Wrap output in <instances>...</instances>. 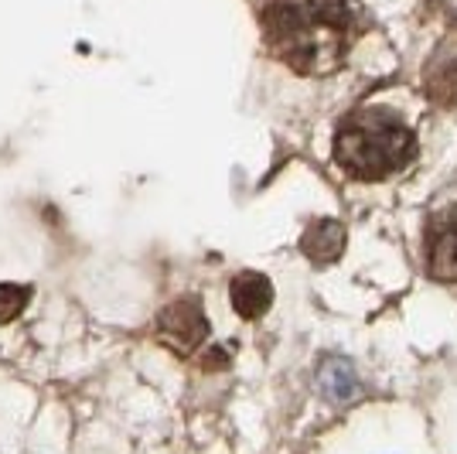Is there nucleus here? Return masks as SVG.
Wrapping results in <instances>:
<instances>
[{
	"mask_svg": "<svg viewBox=\"0 0 457 454\" xmlns=\"http://www.w3.org/2000/svg\"><path fill=\"white\" fill-rule=\"evenodd\" d=\"M157 339L171 349L174 356H191L209 339V318L205 307L195 298H178L157 315Z\"/></svg>",
	"mask_w": 457,
	"mask_h": 454,
	"instance_id": "7ed1b4c3",
	"label": "nucleus"
},
{
	"mask_svg": "<svg viewBox=\"0 0 457 454\" xmlns=\"http://www.w3.org/2000/svg\"><path fill=\"white\" fill-rule=\"evenodd\" d=\"M301 253L318 266L338 264L345 253V226L338 219H314L301 236Z\"/></svg>",
	"mask_w": 457,
	"mask_h": 454,
	"instance_id": "423d86ee",
	"label": "nucleus"
},
{
	"mask_svg": "<svg viewBox=\"0 0 457 454\" xmlns=\"http://www.w3.org/2000/svg\"><path fill=\"white\" fill-rule=\"evenodd\" d=\"M352 0H263V41L297 76H328L345 62L355 38Z\"/></svg>",
	"mask_w": 457,
	"mask_h": 454,
	"instance_id": "f257e3e1",
	"label": "nucleus"
},
{
	"mask_svg": "<svg viewBox=\"0 0 457 454\" xmlns=\"http://www.w3.org/2000/svg\"><path fill=\"white\" fill-rule=\"evenodd\" d=\"M31 301V287L24 284H0V324L21 318V311Z\"/></svg>",
	"mask_w": 457,
	"mask_h": 454,
	"instance_id": "6e6552de",
	"label": "nucleus"
},
{
	"mask_svg": "<svg viewBox=\"0 0 457 454\" xmlns=\"http://www.w3.org/2000/svg\"><path fill=\"white\" fill-rule=\"evenodd\" d=\"M423 89L427 96L444 106V110H457V41H444L434 58L423 69Z\"/></svg>",
	"mask_w": 457,
	"mask_h": 454,
	"instance_id": "39448f33",
	"label": "nucleus"
},
{
	"mask_svg": "<svg viewBox=\"0 0 457 454\" xmlns=\"http://www.w3.org/2000/svg\"><path fill=\"white\" fill-rule=\"evenodd\" d=\"M427 273L444 284H457V208L440 212L427 226Z\"/></svg>",
	"mask_w": 457,
	"mask_h": 454,
	"instance_id": "20e7f679",
	"label": "nucleus"
},
{
	"mask_svg": "<svg viewBox=\"0 0 457 454\" xmlns=\"http://www.w3.org/2000/svg\"><path fill=\"white\" fill-rule=\"evenodd\" d=\"M270 304H273V284H270L263 273L246 270V273H239L232 281V307H236L239 318L256 322V318L267 315Z\"/></svg>",
	"mask_w": 457,
	"mask_h": 454,
	"instance_id": "0eeeda50",
	"label": "nucleus"
},
{
	"mask_svg": "<svg viewBox=\"0 0 457 454\" xmlns=\"http://www.w3.org/2000/svg\"><path fill=\"white\" fill-rule=\"evenodd\" d=\"M417 157V133L386 106L348 114L335 130V164L355 181H386Z\"/></svg>",
	"mask_w": 457,
	"mask_h": 454,
	"instance_id": "f03ea898",
	"label": "nucleus"
}]
</instances>
